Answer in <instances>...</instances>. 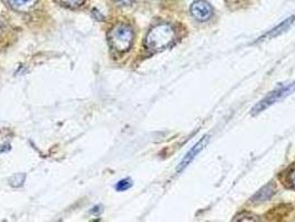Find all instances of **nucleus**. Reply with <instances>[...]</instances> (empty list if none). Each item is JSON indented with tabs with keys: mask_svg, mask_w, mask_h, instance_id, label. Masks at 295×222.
I'll return each instance as SVG.
<instances>
[{
	"mask_svg": "<svg viewBox=\"0 0 295 222\" xmlns=\"http://www.w3.org/2000/svg\"><path fill=\"white\" fill-rule=\"evenodd\" d=\"M294 90H295V82L291 83V85L283 86V87H280L279 89H276L275 91L271 92L268 97L264 98L262 101L259 102L257 105H255L252 110V115H257V114L261 113V111L265 110L266 108H269L270 105L274 104L277 101H280V100L288 96V94L293 92Z\"/></svg>",
	"mask_w": 295,
	"mask_h": 222,
	"instance_id": "obj_3",
	"label": "nucleus"
},
{
	"mask_svg": "<svg viewBox=\"0 0 295 222\" xmlns=\"http://www.w3.org/2000/svg\"><path fill=\"white\" fill-rule=\"evenodd\" d=\"M175 31L169 24H160L154 26L146 37V47L150 51L157 52L169 47L174 41Z\"/></svg>",
	"mask_w": 295,
	"mask_h": 222,
	"instance_id": "obj_1",
	"label": "nucleus"
},
{
	"mask_svg": "<svg viewBox=\"0 0 295 222\" xmlns=\"http://www.w3.org/2000/svg\"><path fill=\"white\" fill-rule=\"evenodd\" d=\"M11 8L17 11H26L32 8L38 0H7Z\"/></svg>",
	"mask_w": 295,
	"mask_h": 222,
	"instance_id": "obj_8",
	"label": "nucleus"
},
{
	"mask_svg": "<svg viewBox=\"0 0 295 222\" xmlns=\"http://www.w3.org/2000/svg\"><path fill=\"white\" fill-rule=\"evenodd\" d=\"M208 141H209V136H204L201 140H200L197 144H194L193 146V148L190 150V151H189L188 153H187V155L185 158H183V160L181 161V163L179 164V166H178V171L179 172H181V171H183L185 170L187 166L190 164L192 161L194 160V158L197 157V155L202 151L203 150V148L207 146V143H208Z\"/></svg>",
	"mask_w": 295,
	"mask_h": 222,
	"instance_id": "obj_5",
	"label": "nucleus"
},
{
	"mask_svg": "<svg viewBox=\"0 0 295 222\" xmlns=\"http://www.w3.org/2000/svg\"><path fill=\"white\" fill-rule=\"evenodd\" d=\"M275 192V189L274 186L270 183V185L263 187L261 190H259L257 193L254 194V197L252 198V201L253 202H264L266 200H269L272 198Z\"/></svg>",
	"mask_w": 295,
	"mask_h": 222,
	"instance_id": "obj_7",
	"label": "nucleus"
},
{
	"mask_svg": "<svg viewBox=\"0 0 295 222\" xmlns=\"http://www.w3.org/2000/svg\"><path fill=\"white\" fill-rule=\"evenodd\" d=\"M114 2L121 6H130L135 3V0H114Z\"/></svg>",
	"mask_w": 295,
	"mask_h": 222,
	"instance_id": "obj_13",
	"label": "nucleus"
},
{
	"mask_svg": "<svg viewBox=\"0 0 295 222\" xmlns=\"http://www.w3.org/2000/svg\"><path fill=\"white\" fill-rule=\"evenodd\" d=\"M191 14L199 21H207L213 15V8L205 0H198L191 5Z\"/></svg>",
	"mask_w": 295,
	"mask_h": 222,
	"instance_id": "obj_4",
	"label": "nucleus"
},
{
	"mask_svg": "<svg viewBox=\"0 0 295 222\" xmlns=\"http://www.w3.org/2000/svg\"><path fill=\"white\" fill-rule=\"evenodd\" d=\"M132 186V182L130 181V179H124V180H120L118 183H116L115 189L118 191H126Z\"/></svg>",
	"mask_w": 295,
	"mask_h": 222,
	"instance_id": "obj_10",
	"label": "nucleus"
},
{
	"mask_svg": "<svg viewBox=\"0 0 295 222\" xmlns=\"http://www.w3.org/2000/svg\"><path fill=\"white\" fill-rule=\"evenodd\" d=\"M61 4L67 6V7L70 8H76V7H80V6L83 5L85 0H60Z\"/></svg>",
	"mask_w": 295,
	"mask_h": 222,
	"instance_id": "obj_11",
	"label": "nucleus"
},
{
	"mask_svg": "<svg viewBox=\"0 0 295 222\" xmlns=\"http://www.w3.org/2000/svg\"><path fill=\"white\" fill-rule=\"evenodd\" d=\"M233 221H258L257 216L251 214V213H248V212H243L241 214L237 215L234 219H233Z\"/></svg>",
	"mask_w": 295,
	"mask_h": 222,
	"instance_id": "obj_9",
	"label": "nucleus"
},
{
	"mask_svg": "<svg viewBox=\"0 0 295 222\" xmlns=\"http://www.w3.org/2000/svg\"><path fill=\"white\" fill-rule=\"evenodd\" d=\"M109 42L115 51L126 52L132 46L133 30L130 26L119 24L109 33Z\"/></svg>",
	"mask_w": 295,
	"mask_h": 222,
	"instance_id": "obj_2",
	"label": "nucleus"
},
{
	"mask_svg": "<svg viewBox=\"0 0 295 222\" xmlns=\"http://www.w3.org/2000/svg\"><path fill=\"white\" fill-rule=\"evenodd\" d=\"M287 182L290 183V186L295 189V166L290 171V174L287 176Z\"/></svg>",
	"mask_w": 295,
	"mask_h": 222,
	"instance_id": "obj_12",
	"label": "nucleus"
},
{
	"mask_svg": "<svg viewBox=\"0 0 295 222\" xmlns=\"http://www.w3.org/2000/svg\"><path fill=\"white\" fill-rule=\"evenodd\" d=\"M294 20H295V17H290L288 19L282 21L279 26H276L271 31H269L268 33H265V35L261 39H259V40H263V39H266V38H274L276 36L281 35L282 32H284V31H286V29H288V27H290L293 24Z\"/></svg>",
	"mask_w": 295,
	"mask_h": 222,
	"instance_id": "obj_6",
	"label": "nucleus"
}]
</instances>
